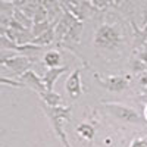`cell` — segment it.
<instances>
[{
  "label": "cell",
  "mask_w": 147,
  "mask_h": 147,
  "mask_svg": "<svg viewBox=\"0 0 147 147\" xmlns=\"http://www.w3.org/2000/svg\"><path fill=\"white\" fill-rule=\"evenodd\" d=\"M124 31L119 24L113 22H102L96 28L93 35V46L99 52L110 53V52H118L124 44Z\"/></svg>",
  "instance_id": "6da1fadb"
},
{
  "label": "cell",
  "mask_w": 147,
  "mask_h": 147,
  "mask_svg": "<svg viewBox=\"0 0 147 147\" xmlns=\"http://www.w3.org/2000/svg\"><path fill=\"white\" fill-rule=\"evenodd\" d=\"M41 109H43L46 118L49 119V122H50L56 137L59 138L60 143H62V146L71 147L68 137H66V132H65V122L71 119L72 109L68 107V106H49L43 102H41Z\"/></svg>",
  "instance_id": "7a4b0ae2"
},
{
  "label": "cell",
  "mask_w": 147,
  "mask_h": 147,
  "mask_svg": "<svg viewBox=\"0 0 147 147\" xmlns=\"http://www.w3.org/2000/svg\"><path fill=\"white\" fill-rule=\"evenodd\" d=\"M103 107L113 118H116L122 122H128V124H143V118L140 116V113L136 109H132L127 105L115 103V102H105Z\"/></svg>",
  "instance_id": "3957f363"
},
{
  "label": "cell",
  "mask_w": 147,
  "mask_h": 147,
  "mask_svg": "<svg viewBox=\"0 0 147 147\" xmlns=\"http://www.w3.org/2000/svg\"><path fill=\"white\" fill-rule=\"evenodd\" d=\"M94 80L99 82V85L102 88H105L107 91H112V93L124 91L129 85L128 78L124 75H106V77H103L100 74L94 72Z\"/></svg>",
  "instance_id": "277c9868"
},
{
  "label": "cell",
  "mask_w": 147,
  "mask_h": 147,
  "mask_svg": "<svg viewBox=\"0 0 147 147\" xmlns=\"http://www.w3.org/2000/svg\"><path fill=\"white\" fill-rule=\"evenodd\" d=\"M18 81L22 82L24 87L31 88L32 91H35L38 96L43 94V93H46V91L49 90L47 85H46V82H44V80H43V77L37 75V74H35L34 71H31V69L25 71L21 77H18Z\"/></svg>",
  "instance_id": "5b68a950"
},
{
  "label": "cell",
  "mask_w": 147,
  "mask_h": 147,
  "mask_svg": "<svg viewBox=\"0 0 147 147\" xmlns=\"http://www.w3.org/2000/svg\"><path fill=\"white\" fill-rule=\"evenodd\" d=\"M2 66H6L12 69L18 77H21L25 71H28L31 65V59L28 56H10V57H2Z\"/></svg>",
  "instance_id": "8992f818"
},
{
  "label": "cell",
  "mask_w": 147,
  "mask_h": 147,
  "mask_svg": "<svg viewBox=\"0 0 147 147\" xmlns=\"http://www.w3.org/2000/svg\"><path fill=\"white\" fill-rule=\"evenodd\" d=\"M81 72L82 69H75L65 81V90L71 99L77 100L82 94V82H81Z\"/></svg>",
  "instance_id": "52a82bcc"
},
{
  "label": "cell",
  "mask_w": 147,
  "mask_h": 147,
  "mask_svg": "<svg viewBox=\"0 0 147 147\" xmlns=\"http://www.w3.org/2000/svg\"><path fill=\"white\" fill-rule=\"evenodd\" d=\"M68 69H69L68 66L49 68V69L46 71V74L43 75V80H44V82H46V85H47V88L50 90V91H53V85H55V82H56V81L59 80V77L62 75V74H65Z\"/></svg>",
  "instance_id": "ba28073f"
},
{
  "label": "cell",
  "mask_w": 147,
  "mask_h": 147,
  "mask_svg": "<svg viewBox=\"0 0 147 147\" xmlns=\"http://www.w3.org/2000/svg\"><path fill=\"white\" fill-rule=\"evenodd\" d=\"M75 132H77V136H78L81 140H85V141H88V143H93L94 136H96V128H94V125L88 124V122H82V124L77 125Z\"/></svg>",
  "instance_id": "9c48e42d"
},
{
  "label": "cell",
  "mask_w": 147,
  "mask_h": 147,
  "mask_svg": "<svg viewBox=\"0 0 147 147\" xmlns=\"http://www.w3.org/2000/svg\"><path fill=\"white\" fill-rule=\"evenodd\" d=\"M43 62L46 63L47 68H59V66H62L60 65V62H62V56H60V53L57 50H49L43 56Z\"/></svg>",
  "instance_id": "30bf717a"
},
{
  "label": "cell",
  "mask_w": 147,
  "mask_h": 147,
  "mask_svg": "<svg viewBox=\"0 0 147 147\" xmlns=\"http://www.w3.org/2000/svg\"><path fill=\"white\" fill-rule=\"evenodd\" d=\"M56 38V35H55V27H50V30H47L46 32H43L41 35L38 37H35V38H32V44L35 46H40V47H44L47 44H50L53 40Z\"/></svg>",
  "instance_id": "8fae6325"
},
{
  "label": "cell",
  "mask_w": 147,
  "mask_h": 147,
  "mask_svg": "<svg viewBox=\"0 0 147 147\" xmlns=\"http://www.w3.org/2000/svg\"><path fill=\"white\" fill-rule=\"evenodd\" d=\"M40 100L49 106H62V97H60L57 93L47 90L46 93L40 94Z\"/></svg>",
  "instance_id": "7c38bea8"
},
{
  "label": "cell",
  "mask_w": 147,
  "mask_h": 147,
  "mask_svg": "<svg viewBox=\"0 0 147 147\" xmlns=\"http://www.w3.org/2000/svg\"><path fill=\"white\" fill-rule=\"evenodd\" d=\"M131 71L134 74H137V75H140V74H143V72L147 71V65L143 62V60H140L138 57H136L131 62Z\"/></svg>",
  "instance_id": "4fadbf2b"
},
{
  "label": "cell",
  "mask_w": 147,
  "mask_h": 147,
  "mask_svg": "<svg viewBox=\"0 0 147 147\" xmlns=\"http://www.w3.org/2000/svg\"><path fill=\"white\" fill-rule=\"evenodd\" d=\"M47 30H50V24H49V21L35 24V25L32 27V35H34V38H35V37H38V35H41L43 32H46Z\"/></svg>",
  "instance_id": "5bb4252c"
},
{
  "label": "cell",
  "mask_w": 147,
  "mask_h": 147,
  "mask_svg": "<svg viewBox=\"0 0 147 147\" xmlns=\"http://www.w3.org/2000/svg\"><path fill=\"white\" fill-rule=\"evenodd\" d=\"M91 3H93V6L94 7H97V9H107V7H110V6H115L116 5V2L115 0H91Z\"/></svg>",
  "instance_id": "9a60e30c"
},
{
  "label": "cell",
  "mask_w": 147,
  "mask_h": 147,
  "mask_svg": "<svg viewBox=\"0 0 147 147\" xmlns=\"http://www.w3.org/2000/svg\"><path fill=\"white\" fill-rule=\"evenodd\" d=\"M13 19H16L21 25H24L25 28H30V25H31V22H30V19L25 16V15H22V12H19V10H15V15H13Z\"/></svg>",
  "instance_id": "2e32d148"
},
{
  "label": "cell",
  "mask_w": 147,
  "mask_h": 147,
  "mask_svg": "<svg viewBox=\"0 0 147 147\" xmlns=\"http://www.w3.org/2000/svg\"><path fill=\"white\" fill-rule=\"evenodd\" d=\"M129 147H147V137H136L129 143Z\"/></svg>",
  "instance_id": "e0dca14e"
},
{
  "label": "cell",
  "mask_w": 147,
  "mask_h": 147,
  "mask_svg": "<svg viewBox=\"0 0 147 147\" xmlns=\"http://www.w3.org/2000/svg\"><path fill=\"white\" fill-rule=\"evenodd\" d=\"M138 81H140L141 85H144V88L147 87V72L140 74V75H138Z\"/></svg>",
  "instance_id": "ac0fdd59"
},
{
  "label": "cell",
  "mask_w": 147,
  "mask_h": 147,
  "mask_svg": "<svg viewBox=\"0 0 147 147\" xmlns=\"http://www.w3.org/2000/svg\"><path fill=\"white\" fill-rule=\"evenodd\" d=\"M137 57L140 59V60H143V62L147 65V50L144 49V50H141V52H138L137 53Z\"/></svg>",
  "instance_id": "d6986e66"
},
{
  "label": "cell",
  "mask_w": 147,
  "mask_h": 147,
  "mask_svg": "<svg viewBox=\"0 0 147 147\" xmlns=\"http://www.w3.org/2000/svg\"><path fill=\"white\" fill-rule=\"evenodd\" d=\"M3 3H16V0H3Z\"/></svg>",
  "instance_id": "ffe728a7"
},
{
  "label": "cell",
  "mask_w": 147,
  "mask_h": 147,
  "mask_svg": "<svg viewBox=\"0 0 147 147\" xmlns=\"http://www.w3.org/2000/svg\"><path fill=\"white\" fill-rule=\"evenodd\" d=\"M144 119H146V121H147V106H146V107H144Z\"/></svg>",
  "instance_id": "44dd1931"
},
{
  "label": "cell",
  "mask_w": 147,
  "mask_h": 147,
  "mask_svg": "<svg viewBox=\"0 0 147 147\" xmlns=\"http://www.w3.org/2000/svg\"><path fill=\"white\" fill-rule=\"evenodd\" d=\"M115 2H116V5H118V3H119V2H121V0H115Z\"/></svg>",
  "instance_id": "7402d4cb"
},
{
  "label": "cell",
  "mask_w": 147,
  "mask_h": 147,
  "mask_svg": "<svg viewBox=\"0 0 147 147\" xmlns=\"http://www.w3.org/2000/svg\"><path fill=\"white\" fill-rule=\"evenodd\" d=\"M144 91H147V87H146V88H144Z\"/></svg>",
  "instance_id": "603a6c76"
}]
</instances>
